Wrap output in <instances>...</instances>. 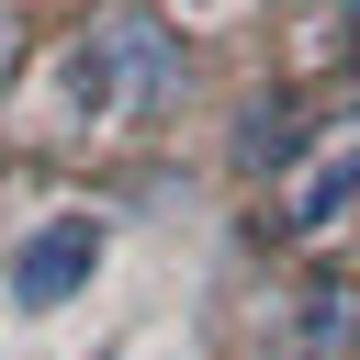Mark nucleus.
Returning <instances> with one entry per match:
<instances>
[{
    "label": "nucleus",
    "mask_w": 360,
    "mask_h": 360,
    "mask_svg": "<svg viewBox=\"0 0 360 360\" xmlns=\"http://www.w3.org/2000/svg\"><path fill=\"white\" fill-rule=\"evenodd\" d=\"M146 90H169V45H158L135 11H112V22H90V34H68V45L45 56L34 112L68 124V135H90V124H124Z\"/></svg>",
    "instance_id": "f257e3e1"
},
{
    "label": "nucleus",
    "mask_w": 360,
    "mask_h": 360,
    "mask_svg": "<svg viewBox=\"0 0 360 360\" xmlns=\"http://www.w3.org/2000/svg\"><path fill=\"white\" fill-rule=\"evenodd\" d=\"M101 270H112V225H101L90 202H56V214H34V225L11 236L0 292H11L22 326H56V315H79V304L101 292Z\"/></svg>",
    "instance_id": "f03ea898"
},
{
    "label": "nucleus",
    "mask_w": 360,
    "mask_h": 360,
    "mask_svg": "<svg viewBox=\"0 0 360 360\" xmlns=\"http://www.w3.org/2000/svg\"><path fill=\"white\" fill-rule=\"evenodd\" d=\"M338 214H360V135H338V146L292 180V225H338Z\"/></svg>",
    "instance_id": "7ed1b4c3"
},
{
    "label": "nucleus",
    "mask_w": 360,
    "mask_h": 360,
    "mask_svg": "<svg viewBox=\"0 0 360 360\" xmlns=\"http://www.w3.org/2000/svg\"><path fill=\"white\" fill-rule=\"evenodd\" d=\"M349 338V304L338 292H304V315H292V360H315V349H338Z\"/></svg>",
    "instance_id": "20e7f679"
}]
</instances>
